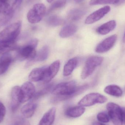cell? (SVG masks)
<instances>
[{
  "label": "cell",
  "mask_w": 125,
  "mask_h": 125,
  "mask_svg": "<svg viewBox=\"0 0 125 125\" xmlns=\"http://www.w3.org/2000/svg\"><path fill=\"white\" fill-rule=\"evenodd\" d=\"M46 10V7L43 4H34L27 14L29 22L33 24L40 22L45 15Z\"/></svg>",
  "instance_id": "cell-6"
},
{
  "label": "cell",
  "mask_w": 125,
  "mask_h": 125,
  "mask_svg": "<svg viewBox=\"0 0 125 125\" xmlns=\"http://www.w3.org/2000/svg\"><path fill=\"white\" fill-rule=\"evenodd\" d=\"M116 26V23L115 21H110L98 27L96 29V32L100 35H106L114 30Z\"/></svg>",
  "instance_id": "cell-18"
},
{
  "label": "cell",
  "mask_w": 125,
  "mask_h": 125,
  "mask_svg": "<svg viewBox=\"0 0 125 125\" xmlns=\"http://www.w3.org/2000/svg\"><path fill=\"white\" fill-rule=\"evenodd\" d=\"M12 125H31L29 122L25 117L18 116L13 120Z\"/></svg>",
  "instance_id": "cell-30"
},
{
  "label": "cell",
  "mask_w": 125,
  "mask_h": 125,
  "mask_svg": "<svg viewBox=\"0 0 125 125\" xmlns=\"http://www.w3.org/2000/svg\"><path fill=\"white\" fill-rule=\"evenodd\" d=\"M107 98L104 95L97 93L87 94L78 103L79 105L88 107L97 104L104 103L107 101Z\"/></svg>",
  "instance_id": "cell-7"
},
{
  "label": "cell",
  "mask_w": 125,
  "mask_h": 125,
  "mask_svg": "<svg viewBox=\"0 0 125 125\" xmlns=\"http://www.w3.org/2000/svg\"><path fill=\"white\" fill-rule=\"evenodd\" d=\"M89 87L88 84L77 87L74 81L58 84L53 89L52 94L55 95L53 101L65 100L78 95Z\"/></svg>",
  "instance_id": "cell-1"
},
{
  "label": "cell",
  "mask_w": 125,
  "mask_h": 125,
  "mask_svg": "<svg viewBox=\"0 0 125 125\" xmlns=\"http://www.w3.org/2000/svg\"><path fill=\"white\" fill-rule=\"evenodd\" d=\"M104 61V58L101 56H93L89 57L86 61L84 67L81 73L82 79H86L91 75L98 66Z\"/></svg>",
  "instance_id": "cell-4"
},
{
  "label": "cell",
  "mask_w": 125,
  "mask_h": 125,
  "mask_svg": "<svg viewBox=\"0 0 125 125\" xmlns=\"http://www.w3.org/2000/svg\"><path fill=\"white\" fill-rule=\"evenodd\" d=\"M85 108L83 106L79 105L68 108L65 112L67 116L72 118H77L81 116L85 112Z\"/></svg>",
  "instance_id": "cell-19"
},
{
  "label": "cell",
  "mask_w": 125,
  "mask_h": 125,
  "mask_svg": "<svg viewBox=\"0 0 125 125\" xmlns=\"http://www.w3.org/2000/svg\"><path fill=\"white\" fill-rule=\"evenodd\" d=\"M84 0H74L75 2L77 3H79L83 1Z\"/></svg>",
  "instance_id": "cell-36"
},
{
  "label": "cell",
  "mask_w": 125,
  "mask_h": 125,
  "mask_svg": "<svg viewBox=\"0 0 125 125\" xmlns=\"http://www.w3.org/2000/svg\"><path fill=\"white\" fill-rule=\"evenodd\" d=\"M34 85L30 82H26L20 87L21 102L24 103L33 97L35 93Z\"/></svg>",
  "instance_id": "cell-9"
},
{
  "label": "cell",
  "mask_w": 125,
  "mask_h": 125,
  "mask_svg": "<svg viewBox=\"0 0 125 125\" xmlns=\"http://www.w3.org/2000/svg\"><path fill=\"white\" fill-rule=\"evenodd\" d=\"M86 13V11L83 9H73L68 12V18L71 21H78L83 18Z\"/></svg>",
  "instance_id": "cell-22"
},
{
  "label": "cell",
  "mask_w": 125,
  "mask_h": 125,
  "mask_svg": "<svg viewBox=\"0 0 125 125\" xmlns=\"http://www.w3.org/2000/svg\"><path fill=\"white\" fill-rule=\"evenodd\" d=\"M123 41L124 43H125V33L123 36Z\"/></svg>",
  "instance_id": "cell-37"
},
{
  "label": "cell",
  "mask_w": 125,
  "mask_h": 125,
  "mask_svg": "<svg viewBox=\"0 0 125 125\" xmlns=\"http://www.w3.org/2000/svg\"><path fill=\"white\" fill-rule=\"evenodd\" d=\"M78 63V60L77 58L71 59L65 64L63 69V74L64 76H68L73 73L76 68Z\"/></svg>",
  "instance_id": "cell-21"
},
{
  "label": "cell",
  "mask_w": 125,
  "mask_h": 125,
  "mask_svg": "<svg viewBox=\"0 0 125 125\" xmlns=\"http://www.w3.org/2000/svg\"><path fill=\"white\" fill-rule=\"evenodd\" d=\"M46 23L49 26L56 27L63 24L64 20L61 17L56 15H52L49 17L46 20Z\"/></svg>",
  "instance_id": "cell-25"
},
{
  "label": "cell",
  "mask_w": 125,
  "mask_h": 125,
  "mask_svg": "<svg viewBox=\"0 0 125 125\" xmlns=\"http://www.w3.org/2000/svg\"><path fill=\"white\" fill-rule=\"evenodd\" d=\"M56 109L54 107L50 109L43 115L38 125H52L55 121Z\"/></svg>",
  "instance_id": "cell-15"
},
{
  "label": "cell",
  "mask_w": 125,
  "mask_h": 125,
  "mask_svg": "<svg viewBox=\"0 0 125 125\" xmlns=\"http://www.w3.org/2000/svg\"><path fill=\"white\" fill-rule=\"evenodd\" d=\"M108 115L114 125H123L121 108L117 104L109 103L106 105Z\"/></svg>",
  "instance_id": "cell-8"
},
{
  "label": "cell",
  "mask_w": 125,
  "mask_h": 125,
  "mask_svg": "<svg viewBox=\"0 0 125 125\" xmlns=\"http://www.w3.org/2000/svg\"><path fill=\"white\" fill-rule=\"evenodd\" d=\"M21 22L11 24L0 32V43H14L20 33Z\"/></svg>",
  "instance_id": "cell-3"
},
{
  "label": "cell",
  "mask_w": 125,
  "mask_h": 125,
  "mask_svg": "<svg viewBox=\"0 0 125 125\" xmlns=\"http://www.w3.org/2000/svg\"><path fill=\"white\" fill-rule=\"evenodd\" d=\"M23 1V0H14L11 6L13 9L15 10L18 8L22 3Z\"/></svg>",
  "instance_id": "cell-33"
},
{
  "label": "cell",
  "mask_w": 125,
  "mask_h": 125,
  "mask_svg": "<svg viewBox=\"0 0 125 125\" xmlns=\"http://www.w3.org/2000/svg\"><path fill=\"white\" fill-rule=\"evenodd\" d=\"M48 66H44L33 69L29 75V79L33 82L43 81Z\"/></svg>",
  "instance_id": "cell-14"
},
{
  "label": "cell",
  "mask_w": 125,
  "mask_h": 125,
  "mask_svg": "<svg viewBox=\"0 0 125 125\" xmlns=\"http://www.w3.org/2000/svg\"><path fill=\"white\" fill-rule=\"evenodd\" d=\"M53 87V84L52 83L50 84L45 87L42 89L38 91L37 92L35 93V94L33 97L34 100H37L40 98L47 94L50 92L51 90H52V91Z\"/></svg>",
  "instance_id": "cell-27"
},
{
  "label": "cell",
  "mask_w": 125,
  "mask_h": 125,
  "mask_svg": "<svg viewBox=\"0 0 125 125\" xmlns=\"http://www.w3.org/2000/svg\"><path fill=\"white\" fill-rule=\"evenodd\" d=\"M14 11L9 0H0V27L4 26L11 21Z\"/></svg>",
  "instance_id": "cell-5"
},
{
  "label": "cell",
  "mask_w": 125,
  "mask_h": 125,
  "mask_svg": "<svg viewBox=\"0 0 125 125\" xmlns=\"http://www.w3.org/2000/svg\"><path fill=\"white\" fill-rule=\"evenodd\" d=\"M66 3V0H57L53 2L48 10L47 14H50L54 10L62 8L65 6Z\"/></svg>",
  "instance_id": "cell-28"
},
{
  "label": "cell",
  "mask_w": 125,
  "mask_h": 125,
  "mask_svg": "<svg viewBox=\"0 0 125 125\" xmlns=\"http://www.w3.org/2000/svg\"><path fill=\"white\" fill-rule=\"evenodd\" d=\"M38 43V40L37 39H32L29 41L27 44L22 47H19L17 50V59L20 61L28 60L26 67L31 65L34 59L37 52L36 47Z\"/></svg>",
  "instance_id": "cell-2"
},
{
  "label": "cell",
  "mask_w": 125,
  "mask_h": 125,
  "mask_svg": "<svg viewBox=\"0 0 125 125\" xmlns=\"http://www.w3.org/2000/svg\"><path fill=\"white\" fill-rule=\"evenodd\" d=\"M61 63L59 61H56L48 67L45 72L43 82L48 83L56 76L60 69Z\"/></svg>",
  "instance_id": "cell-12"
},
{
  "label": "cell",
  "mask_w": 125,
  "mask_h": 125,
  "mask_svg": "<svg viewBox=\"0 0 125 125\" xmlns=\"http://www.w3.org/2000/svg\"><path fill=\"white\" fill-rule=\"evenodd\" d=\"M37 104L31 101L24 105L21 109V113L24 117L29 118L34 114L37 108Z\"/></svg>",
  "instance_id": "cell-17"
},
{
  "label": "cell",
  "mask_w": 125,
  "mask_h": 125,
  "mask_svg": "<svg viewBox=\"0 0 125 125\" xmlns=\"http://www.w3.org/2000/svg\"><path fill=\"white\" fill-rule=\"evenodd\" d=\"M117 40V35L114 34L102 41L96 47L95 51L97 53L106 52L110 50L115 44Z\"/></svg>",
  "instance_id": "cell-10"
},
{
  "label": "cell",
  "mask_w": 125,
  "mask_h": 125,
  "mask_svg": "<svg viewBox=\"0 0 125 125\" xmlns=\"http://www.w3.org/2000/svg\"><path fill=\"white\" fill-rule=\"evenodd\" d=\"M97 119L100 122L107 123L109 121V117L106 113L101 112L97 115Z\"/></svg>",
  "instance_id": "cell-31"
},
{
  "label": "cell",
  "mask_w": 125,
  "mask_h": 125,
  "mask_svg": "<svg viewBox=\"0 0 125 125\" xmlns=\"http://www.w3.org/2000/svg\"><path fill=\"white\" fill-rule=\"evenodd\" d=\"M47 1H48V2H49V3H51V2H52V1H53V0H47Z\"/></svg>",
  "instance_id": "cell-38"
},
{
  "label": "cell",
  "mask_w": 125,
  "mask_h": 125,
  "mask_svg": "<svg viewBox=\"0 0 125 125\" xmlns=\"http://www.w3.org/2000/svg\"><path fill=\"white\" fill-rule=\"evenodd\" d=\"M93 125H106L100 122H94L93 123Z\"/></svg>",
  "instance_id": "cell-35"
},
{
  "label": "cell",
  "mask_w": 125,
  "mask_h": 125,
  "mask_svg": "<svg viewBox=\"0 0 125 125\" xmlns=\"http://www.w3.org/2000/svg\"><path fill=\"white\" fill-rule=\"evenodd\" d=\"M6 113V108L4 104L0 101V124L3 122Z\"/></svg>",
  "instance_id": "cell-32"
},
{
  "label": "cell",
  "mask_w": 125,
  "mask_h": 125,
  "mask_svg": "<svg viewBox=\"0 0 125 125\" xmlns=\"http://www.w3.org/2000/svg\"><path fill=\"white\" fill-rule=\"evenodd\" d=\"M104 92L106 94L116 97H120L122 95V90L117 85L111 84L105 87Z\"/></svg>",
  "instance_id": "cell-23"
},
{
  "label": "cell",
  "mask_w": 125,
  "mask_h": 125,
  "mask_svg": "<svg viewBox=\"0 0 125 125\" xmlns=\"http://www.w3.org/2000/svg\"><path fill=\"white\" fill-rule=\"evenodd\" d=\"M123 122L125 125V107L121 108Z\"/></svg>",
  "instance_id": "cell-34"
},
{
  "label": "cell",
  "mask_w": 125,
  "mask_h": 125,
  "mask_svg": "<svg viewBox=\"0 0 125 125\" xmlns=\"http://www.w3.org/2000/svg\"><path fill=\"white\" fill-rule=\"evenodd\" d=\"M50 53V48L47 45L43 46L37 52L33 61V62H42L47 59Z\"/></svg>",
  "instance_id": "cell-24"
},
{
  "label": "cell",
  "mask_w": 125,
  "mask_h": 125,
  "mask_svg": "<svg viewBox=\"0 0 125 125\" xmlns=\"http://www.w3.org/2000/svg\"><path fill=\"white\" fill-rule=\"evenodd\" d=\"M12 61V56L10 53L2 54L0 57V75L6 73Z\"/></svg>",
  "instance_id": "cell-16"
},
{
  "label": "cell",
  "mask_w": 125,
  "mask_h": 125,
  "mask_svg": "<svg viewBox=\"0 0 125 125\" xmlns=\"http://www.w3.org/2000/svg\"><path fill=\"white\" fill-rule=\"evenodd\" d=\"M119 0H91L89 4L91 6L99 4H115L117 3Z\"/></svg>",
  "instance_id": "cell-29"
},
{
  "label": "cell",
  "mask_w": 125,
  "mask_h": 125,
  "mask_svg": "<svg viewBox=\"0 0 125 125\" xmlns=\"http://www.w3.org/2000/svg\"><path fill=\"white\" fill-rule=\"evenodd\" d=\"M19 46L14 43H0V54L9 52L11 51L17 50Z\"/></svg>",
  "instance_id": "cell-26"
},
{
  "label": "cell",
  "mask_w": 125,
  "mask_h": 125,
  "mask_svg": "<svg viewBox=\"0 0 125 125\" xmlns=\"http://www.w3.org/2000/svg\"><path fill=\"white\" fill-rule=\"evenodd\" d=\"M77 31V27L73 24H67L62 27L59 33V36L62 38H66L73 36Z\"/></svg>",
  "instance_id": "cell-20"
},
{
  "label": "cell",
  "mask_w": 125,
  "mask_h": 125,
  "mask_svg": "<svg viewBox=\"0 0 125 125\" xmlns=\"http://www.w3.org/2000/svg\"><path fill=\"white\" fill-rule=\"evenodd\" d=\"M111 8L109 6H106L96 10L87 17L85 20V23L89 25L98 21L108 14Z\"/></svg>",
  "instance_id": "cell-11"
},
{
  "label": "cell",
  "mask_w": 125,
  "mask_h": 125,
  "mask_svg": "<svg viewBox=\"0 0 125 125\" xmlns=\"http://www.w3.org/2000/svg\"><path fill=\"white\" fill-rule=\"evenodd\" d=\"M11 108L12 112H15L18 109L21 103L20 98V87L18 86L14 87L11 93Z\"/></svg>",
  "instance_id": "cell-13"
}]
</instances>
